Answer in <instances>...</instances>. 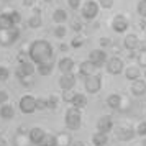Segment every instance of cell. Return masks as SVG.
Wrapping results in <instances>:
<instances>
[{"label": "cell", "instance_id": "6da1fadb", "mask_svg": "<svg viewBox=\"0 0 146 146\" xmlns=\"http://www.w3.org/2000/svg\"><path fill=\"white\" fill-rule=\"evenodd\" d=\"M28 58L35 64L43 62H53L54 59V48L46 40H35L28 48Z\"/></svg>", "mask_w": 146, "mask_h": 146}, {"label": "cell", "instance_id": "7a4b0ae2", "mask_svg": "<svg viewBox=\"0 0 146 146\" xmlns=\"http://www.w3.org/2000/svg\"><path fill=\"white\" fill-rule=\"evenodd\" d=\"M64 121H66V128L67 130H79L80 125H82V115H80V108H76V107H71L67 108L66 117H64Z\"/></svg>", "mask_w": 146, "mask_h": 146}, {"label": "cell", "instance_id": "3957f363", "mask_svg": "<svg viewBox=\"0 0 146 146\" xmlns=\"http://www.w3.org/2000/svg\"><path fill=\"white\" fill-rule=\"evenodd\" d=\"M99 2H94V0H87L86 3L82 5L80 8V13H82V18L87 21H94L97 18V15H99Z\"/></svg>", "mask_w": 146, "mask_h": 146}, {"label": "cell", "instance_id": "277c9868", "mask_svg": "<svg viewBox=\"0 0 146 146\" xmlns=\"http://www.w3.org/2000/svg\"><path fill=\"white\" fill-rule=\"evenodd\" d=\"M20 38L18 27H13L10 30H0V46H12Z\"/></svg>", "mask_w": 146, "mask_h": 146}, {"label": "cell", "instance_id": "5b68a950", "mask_svg": "<svg viewBox=\"0 0 146 146\" xmlns=\"http://www.w3.org/2000/svg\"><path fill=\"white\" fill-rule=\"evenodd\" d=\"M84 87L89 94H99L102 89V76L100 74H92L84 79Z\"/></svg>", "mask_w": 146, "mask_h": 146}, {"label": "cell", "instance_id": "8992f818", "mask_svg": "<svg viewBox=\"0 0 146 146\" xmlns=\"http://www.w3.org/2000/svg\"><path fill=\"white\" fill-rule=\"evenodd\" d=\"M35 72H36V64L33 61H23V62H20L18 69L15 71V76L18 79H25V77H31Z\"/></svg>", "mask_w": 146, "mask_h": 146}, {"label": "cell", "instance_id": "52a82bcc", "mask_svg": "<svg viewBox=\"0 0 146 146\" xmlns=\"http://www.w3.org/2000/svg\"><path fill=\"white\" fill-rule=\"evenodd\" d=\"M105 64H107V71L110 74H113V76H118V74H121L125 71V62L118 56H113L110 59H107Z\"/></svg>", "mask_w": 146, "mask_h": 146}, {"label": "cell", "instance_id": "ba28073f", "mask_svg": "<svg viewBox=\"0 0 146 146\" xmlns=\"http://www.w3.org/2000/svg\"><path fill=\"white\" fill-rule=\"evenodd\" d=\"M18 105H20L21 113H25V115H31L36 112V99L33 95H23Z\"/></svg>", "mask_w": 146, "mask_h": 146}, {"label": "cell", "instance_id": "9c48e42d", "mask_svg": "<svg viewBox=\"0 0 146 146\" xmlns=\"http://www.w3.org/2000/svg\"><path fill=\"white\" fill-rule=\"evenodd\" d=\"M89 61L92 62L94 66L97 67H102L104 64L107 62V53H105V49H92L90 53H89Z\"/></svg>", "mask_w": 146, "mask_h": 146}, {"label": "cell", "instance_id": "30bf717a", "mask_svg": "<svg viewBox=\"0 0 146 146\" xmlns=\"http://www.w3.org/2000/svg\"><path fill=\"white\" fill-rule=\"evenodd\" d=\"M128 28H130V21H128L126 17H123V15H117V17H113L112 30L115 31V33H125Z\"/></svg>", "mask_w": 146, "mask_h": 146}, {"label": "cell", "instance_id": "8fae6325", "mask_svg": "<svg viewBox=\"0 0 146 146\" xmlns=\"http://www.w3.org/2000/svg\"><path fill=\"white\" fill-rule=\"evenodd\" d=\"M77 82V76L74 72H67V74H61L59 77V87L62 90H72L74 86Z\"/></svg>", "mask_w": 146, "mask_h": 146}, {"label": "cell", "instance_id": "7c38bea8", "mask_svg": "<svg viewBox=\"0 0 146 146\" xmlns=\"http://www.w3.org/2000/svg\"><path fill=\"white\" fill-rule=\"evenodd\" d=\"M115 135H117V138L120 141H130V139H133L136 136V130L131 128V126H117Z\"/></svg>", "mask_w": 146, "mask_h": 146}, {"label": "cell", "instance_id": "4fadbf2b", "mask_svg": "<svg viewBox=\"0 0 146 146\" xmlns=\"http://www.w3.org/2000/svg\"><path fill=\"white\" fill-rule=\"evenodd\" d=\"M113 130V120L110 115H104L100 117L99 121H97V131H102V133H108Z\"/></svg>", "mask_w": 146, "mask_h": 146}, {"label": "cell", "instance_id": "5bb4252c", "mask_svg": "<svg viewBox=\"0 0 146 146\" xmlns=\"http://www.w3.org/2000/svg\"><path fill=\"white\" fill-rule=\"evenodd\" d=\"M74 66H76L74 59H72V58H67V56H64V58H61V59L58 61V69L61 71V74L72 72Z\"/></svg>", "mask_w": 146, "mask_h": 146}, {"label": "cell", "instance_id": "9a60e30c", "mask_svg": "<svg viewBox=\"0 0 146 146\" xmlns=\"http://www.w3.org/2000/svg\"><path fill=\"white\" fill-rule=\"evenodd\" d=\"M131 94L135 97H143L146 95V80L145 79H136L131 82Z\"/></svg>", "mask_w": 146, "mask_h": 146}, {"label": "cell", "instance_id": "2e32d148", "mask_svg": "<svg viewBox=\"0 0 146 146\" xmlns=\"http://www.w3.org/2000/svg\"><path fill=\"white\" fill-rule=\"evenodd\" d=\"M95 69H97V67L94 66L89 59L82 61V62L79 64V77H84V79H86V77H89V76H92Z\"/></svg>", "mask_w": 146, "mask_h": 146}, {"label": "cell", "instance_id": "e0dca14e", "mask_svg": "<svg viewBox=\"0 0 146 146\" xmlns=\"http://www.w3.org/2000/svg\"><path fill=\"white\" fill-rule=\"evenodd\" d=\"M138 44H139V40L135 33L126 35L125 38H123V46H125V49H128V51H135V49L138 51Z\"/></svg>", "mask_w": 146, "mask_h": 146}, {"label": "cell", "instance_id": "ac0fdd59", "mask_svg": "<svg viewBox=\"0 0 146 146\" xmlns=\"http://www.w3.org/2000/svg\"><path fill=\"white\" fill-rule=\"evenodd\" d=\"M46 135V131L43 130V128H40V126H35V128H31L30 131H28V138H30V141L33 143V145H38L41 139H43V136Z\"/></svg>", "mask_w": 146, "mask_h": 146}, {"label": "cell", "instance_id": "d6986e66", "mask_svg": "<svg viewBox=\"0 0 146 146\" xmlns=\"http://www.w3.org/2000/svg\"><path fill=\"white\" fill-rule=\"evenodd\" d=\"M43 25V18H41V10L40 8H35V13L28 18V27L31 30H38Z\"/></svg>", "mask_w": 146, "mask_h": 146}, {"label": "cell", "instance_id": "ffe728a7", "mask_svg": "<svg viewBox=\"0 0 146 146\" xmlns=\"http://www.w3.org/2000/svg\"><path fill=\"white\" fill-rule=\"evenodd\" d=\"M56 146H72V138L66 131L56 135Z\"/></svg>", "mask_w": 146, "mask_h": 146}, {"label": "cell", "instance_id": "44dd1931", "mask_svg": "<svg viewBox=\"0 0 146 146\" xmlns=\"http://www.w3.org/2000/svg\"><path fill=\"white\" fill-rule=\"evenodd\" d=\"M92 143L94 146H105L108 143V135L102 131H97L92 135Z\"/></svg>", "mask_w": 146, "mask_h": 146}, {"label": "cell", "instance_id": "7402d4cb", "mask_svg": "<svg viewBox=\"0 0 146 146\" xmlns=\"http://www.w3.org/2000/svg\"><path fill=\"white\" fill-rule=\"evenodd\" d=\"M125 72V77L128 80H136V79H139V76H141V71H139V67H136V66H128L123 71Z\"/></svg>", "mask_w": 146, "mask_h": 146}, {"label": "cell", "instance_id": "603a6c76", "mask_svg": "<svg viewBox=\"0 0 146 146\" xmlns=\"http://www.w3.org/2000/svg\"><path fill=\"white\" fill-rule=\"evenodd\" d=\"M67 20V12L64 8H56L53 13V21L56 25H64V21Z\"/></svg>", "mask_w": 146, "mask_h": 146}, {"label": "cell", "instance_id": "cb8c5ba5", "mask_svg": "<svg viewBox=\"0 0 146 146\" xmlns=\"http://www.w3.org/2000/svg\"><path fill=\"white\" fill-rule=\"evenodd\" d=\"M15 117V110L12 105H7V104H3V105H0V118L3 120H12Z\"/></svg>", "mask_w": 146, "mask_h": 146}, {"label": "cell", "instance_id": "d4e9b609", "mask_svg": "<svg viewBox=\"0 0 146 146\" xmlns=\"http://www.w3.org/2000/svg\"><path fill=\"white\" fill-rule=\"evenodd\" d=\"M54 69V64L53 62H43V64H36V71L40 76H51Z\"/></svg>", "mask_w": 146, "mask_h": 146}, {"label": "cell", "instance_id": "484cf974", "mask_svg": "<svg viewBox=\"0 0 146 146\" xmlns=\"http://www.w3.org/2000/svg\"><path fill=\"white\" fill-rule=\"evenodd\" d=\"M107 105L113 108V110H118L120 105H121V97H120L118 94H112V95H108L107 97Z\"/></svg>", "mask_w": 146, "mask_h": 146}, {"label": "cell", "instance_id": "4316f807", "mask_svg": "<svg viewBox=\"0 0 146 146\" xmlns=\"http://www.w3.org/2000/svg\"><path fill=\"white\" fill-rule=\"evenodd\" d=\"M71 105L82 110V108L87 105V97L84 95V94H76V97H74V100H72V104H71Z\"/></svg>", "mask_w": 146, "mask_h": 146}, {"label": "cell", "instance_id": "83f0119b", "mask_svg": "<svg viewBox=\"0 0 146 146\" xmlns=\"http://www.w3.org/2000/svg\"><path fill=\"white\" fill-rule=\"evenodd\" d=\"M13 28V23L10 20V13H2L0 15V30H10Z\"/></svg>", "mask_w": 146, "mask_h": 146}, {"label": "cell", "instance_id": "f1b7e54d", "mask_svg": "<svg viewBox=\"0 0 146 146\" xmlns=\"http://www.w3.org/2000/svg\"><path fill=\"white\" fill-rule=\"evenodd\" d=\"M36 146H56V136L51 135V133H46Z\"/></svg>", "mask_w": 146, "mask_h": 146}, {"label": "cell", "instance_id": "f546056e", "mask_svg": "<svg viewBox=\"0 0 146 146\" xmlns=\"http://www.w3.org/2000/svg\"><path fill=\"white\" fill-rule=\"evenodd\" d=\"M136 12L141 18H145L146 20V0H139L138 5H136Z\"/></svg>", "mask_w": 146, "mask_h": 146}, {"label": "cell", "instance_id": "4dcf8cb0", "mask_svg": "<svg viewBox=\"0 0 146 146\" xmlns=\"http://www.w3.org/2000/svg\"><path fill=\"white\" fill-rule=\"evenodd\" d=\"M10 20H12V23H13V27L20 25V23H21V13L18 12V10H13V12H10Z\"/></svg>", "mask_w": 146, "mask_h": 146}, {"label": "cell", "instance_id": "1f68e13d", "mask_svg": "<svg viewBox=\"0 0 146 146\" xmlns=\"http://www.w3.org/2000/svg\"><path fill=\"white\" fill-rule=\"evenodd\" d=\"M66 33H67V28L64 27V25H58V27L54 28V36H56V38H64V36H66Z\"/></svg>", "mask_w": 146, "mask_h": 146}, {"label": "cell", "instance_id": "d6a6232c", "mask_svg": "<svg viewBox=\"0 0 146 146\" xmlns=\"http://www.w3.org/2000/svg\"><path fill=\"white\" fill-rule=\"evenodd\" d=\"M58 104H59L58 95H49V97H48V108L56 110V108H58Z\"/></svg>", "mask_w": 146, "mask_h": 146}, {"label": "cell", "instance_id": "836d02e7", "mask_svg": "<svg viewBox=\"0 0 146 146\" xmlns=\"http://www.w3.org/2000/svg\"><path fill=\"white\" fill-rule=\"evenodd\" d=\"M76 94L77 92H74V90H64V92H62V100H64L66 104H72Z\"/></svg>", "mask_w": 146, "mask_h": 146}, {"label": "cell", "instance_id": "e575fe53", "mask_svg": "<svg viewBox=\"0 0 146 146\" xmlns=\"http://www.w3.org/2000/svg\"><path fill=\"white\" fill-rule=\"evenodd\" d=\"M48 108V99H36V110H46Z\"/></svg>", "mask_w": 146, "mask_h": 146}, {"label": "cell", "instance_id": "d590c367", "mask_svg": "<svg viewBox=\"0 0 146 146\" xmlns=\"http://www.w3.org/2000/svg\"><path fill=\"white\" fill-rule=\"evenodd\" d=\"M8 77H10V71H8L7 67L0 66V82H5Z\"/></svg>", "mask_w": 146, "mask_h": 146}, {"label": "cell", "instance_id": "8d00e7d4", "mask_svg": "<svg viewBox=\"0 0 146 146\" xmlns=\"http://www.w3.org/2000/svg\"><path fill=\"white\" fill-rule=\"evenodd\" d=\"M84 46V40L80 38V36H76L72 41H71V48H76V49H79V48Z\"/></svg>", "mask_w": 146, "mask_h": 146}, {"label": "cell", "instance_id": "74e56055", "mask_svg": "<svg viewBox=\"0 0 146 146\" xmlns=\"http://www.w3.org/2000/svg\"><path fill=\"white\" fill-rule=\"evenodd\" d=\"M113 3H115V0H99L100 8H104V10H108V8H112V7H113Z\"/></svg>", "mask_w": 146, "mask_h": 146}, {"label": "cell", "instance_id": "f35d334b", "mask_svg": "<svg viewBox=\"0 0 146 146\" xmlns=\"http://www.w3.org/2000/svg\"><path fill=\"white\" fill-rule=\"evenodd\" d=\"M136 135L139 136H146V121H139L136 126Z\"/></svg>", "mask_w": 146, "mask_h": 146}, {"label": "cell", "instance_id": "ab89813d", "mask_svg": "<svg viewBox=\"0 0 146 146\" xmlns=\"http://www.w3.org/2000/svg\"><path fill=\"white\" fill-rule=\"evenodd\" d=\"M113 46V41L110 38H100V48L102 49H107V48H112Z\"/></svg>", "mask_w": 146, "mask_h": 146}, {"label": "cell", "instance_id": "60d3db41", "mask_svg": "<svg viewBox=\"0 0 146 146\" xmlns=\"http://www.w3.org/2000/svg\"><path fill=\"white\" fill-rule=\"evenodd\" d=\"M80 2L82 0H67V5L71 10H79L80 8Z\"/></svg>", "mask_w": 146, "mask_h": 146}, {"label": "cell", "instance_id": "b9f144b4", "mask_svg": "<svg viewBox=\"0 0 146 146\" xmlns=\"http://www.w3.org/2000/svg\"><path fill=\"white\" fill-rule=\"evenodd\" d=\"M71 28H72V31H76V33H80V31H82V23H80L79 20H72Z\"/></svg>", "mask_w": 146, "mask_h": 146}, {"label": "cell", "instance_id": "7bdbcfd3", "mask_svg": "<svg viewBox=\"0 0 146 146\" xmlns=\"http://www.w3.org/2000/svg\"><path fill=\"white\" fill-rule=\"evenodd\" d=\"M139 66H143V69H146V53H138V58H136Z\"/></svg>", "mask_w": 146, "mask_h": 146}, {"label": "cell", "instance_id": "ee69618b", "mask_svg": "<svg viewBox=\"0 0 146 146\" xmlns=\"http://www.w3.org/2000/svg\"><path fill=\"white\" fill-rule=\"evenodd\" d=\"M7 102H8V92L7 90H0V105H3Z\"/></svg>", "mask_w": 146, "mask_h": 146}, {"label": "cell", "instance_id": "f6af8a7d", "mask_svg": "<svg viewBox=\"0 0 146 146\" xmlns=\"http://www.w3.org/2000/svg\"><path fill=\"white\" fill-rule=\"evenodd\" d=\"M138 53H146V40H139Z\"/></svg>", "mask_w": 146, "mask_h": 146}, {"label": "cell", "instance_id": "bcb514c9", "mask_svg": "<svg viewBox=\"0 0 146 146\" xmlns=\"http://www.w3.org/2000/svg\"><path fill=\"white\" fill-rule=\"evenodd\" d=\"M138 58V51H128V59H136Z\"/></svg>", "mask_w": 146, "mask_h": 146}, {"label": "cell", "instance_id": "7dc6e473", "mask_svg": "<svg viewBox=\"0 0 146 146\" xmlns=\"http://www.w3.org/2000/svg\"><path fill=\"white\" fill-rule=\"evenodd\" d=\"M23 5H25V7H33L35 0H23Z\"/></svg>", "mask_w": 146, "mask_h": 146}, {"label": "cell", "instance_id": "c3c4849f", "mask_svg": "<svg viewBox=\"0 0 146 146\" xmlns=\"http://www.w3.org/2000/svg\"><path fill=\"white\" fill-rule=\"evenodd\" d=\"M25 133H28L27 128L25 126H18V135H25Z\"/></svg>", "mask_w": 146, "mask_h": 146}, {"label": "cell", "instance_id": "681fc988", "mask_svg": "<svg viewBox=\"0 0 146 146\" xmlns=\"http://www.w3.org/2000/svg\"><path fill=\"white\" fill-rule=\"evenodd\" d=\"M59 49L62 51V53H66L67 49H69V46H67V44H59Z\"/></svg>", "mask_w": 146, "mask_h": 146}, {"label": "cell", "instance_id": "f907efd6", "mask_svg": "<svg viewBox=\"0 0 146 146\" xmlns=\"http://www.w3.org/2000/svg\"><path fill=\"white\" fill-rule=\"evenodd\" d=\"M146 28V21L143 20V21H139V30H145Z\"/></svg>", "mask_w": 146, "mask_h": 146}, {"label": "cell", "instance_id": "816d5d0a", "mask_svg": "<svg viewBox=\"0 0 146 146\" xmlns=\"http://www.w3.org/2000/svg\"><path fill=\"white\" fill-rule=\"evenodd\" d=\"M0 146H8L7 141H5V138H2V136H0Z\"/></svg>", "mask_w": 146, "mask_h": 146}, {"label": "cell", "instance_id": "f5cc1de1", "mask_svg": "<svg viewBox=\"0 0 146 146\" xmlns=\"http://www.w3.org/2000/svg\"><path fill=\"white\" fill-rule=\"evenodd\" d=\"M72 146H86L82 141H76V143H72Z\"/></svg>", "mask_w": 146, "mask_h": 146}, {"label": "cell", "instance_id": "db71d44e", "mask_svg": "<svg viewBox=\"0 0 146 146\" xmlns=\"http://www.w3.org/2000/svg\"><path fill=\"white\" fill-rule=\"evenodd\" d=\"M141 145H143V146H146V138L143 139V143H141Z\"/></svg>", "mask_w": 146, "mask_h": 146}, {"label": "cell", "instance_id": "11a10c76", "mask_svg": "<svg viewBox=\"0 0 146 146\" xmlns=\"http://www.w3.org/2000/svg\"><path fill=\"white\" fill-rule=\"evenodd\" d=\"M2 133H3V128H2V126H0V136H2Z\"/></svg>", "mask_w": 146, "mask_h": 146}, {"label": "cell", "instance_id": "9f6ffc18", "mask_svg": "<svg viewBox=\"0 0 146 146\" xmlns=\"http://www.w3.org/2000/svg\"><path fill=\"white\" fill-rule=\"evenodd\" d=\"M44 2H46V3H51V2H54V0H44Z\"/></svg>", "mask_w": 146, "mask_h": 146}, {"label": "cell", "instance_id": "6f0895ef", "mask_svg": "<svg viewBox=\"0 0 146 146\" xmlns=\"http://www.w3.org/2000/svg\"><path fill=\"white\" fill-rule=\"evenodd\" d=\"M143 76H145V79H146V69H145V71H143Z\"/></svg>", "mask_w": 146, "mask_h": 146}]
</instances>
